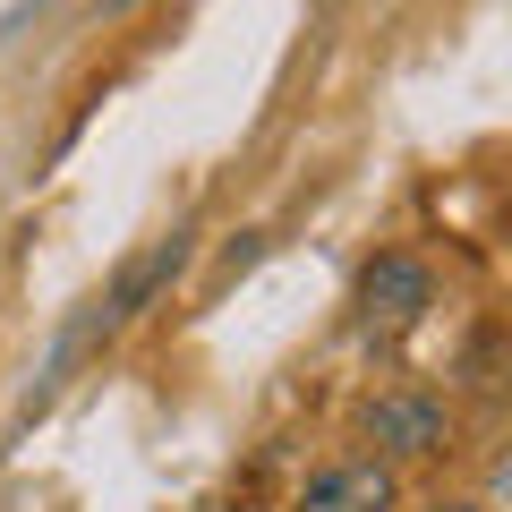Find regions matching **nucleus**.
<instances>
[{
  "label": "nucleus",
  "instance_id": "f03ea898",
  "mask_svg": "<svg viewBox=\"0 0 512 512\" xmlns=\"http://www.w3.org/2000/svg\"><path fill=\"white\" fill-rule=\"evenodd\" d=\"M359 436L376 444V461H436L453 453V402L444 393H427V384H393V393H376V402L359 410Z\"/></svg>",
  "mask_w": 512,
  "mask_h": 512
},
{
  "label": "nucleus",
  "instance_id": "20e7f679",
  "mask_svg": "<svg viewBox=\"0 0 512 512\" xmlns=\"http://www.w3.org/2000/svg\"><path fill=\"white\" fill-rule=\"evenodd\" d=\"M291 512H402V470L376 461V453L325 461V470L291 495Z\"/></svg>",
  "mask_w": 512,
  "mask_h": 512
},
{
  "label": "nucleus",
  "instance_id": "7ed1b4c3",
  "mask_svg": "<svg viewBox=\"0 0 512 512\" xmlns=\"http://www.w3.org/2000/svg\"><path fill=\"white\" fill-rule=\"evenodd\" d=\"M436 308V274L410 248H376L359 265V325H419Z\"/></svg>",
  "mask_w": 512,
  "mask_h": 512
},
{
  "label": "nucleus",
  "instance_id": "39448f33",
  "mask_svg": "<svg viewBox=\"0 0 512 512\" xmlns=\"http://www.w3.org/2000/svg\"><path fill=\"white\" fill-rule=\"evenodd\" d=\"M427 512H487V504H427Z\"/></svg>",
  "mask_w": 512,
  "mask_h": 512
},
{
  "label": "nucleus",
  "instance_id": "f257e3e1",
  "mask_svg": "<svg viewBox=\"0 0 512 512\" xmlns=\"http://www.w3.org/2000/svg\"><path fill=\"white\" fill-rule=\"evenodd\" d=\"M188 248H197V231H163L154 248H137V256H128L120 274H111V291H103V299H86V316H77V325L60 333V350H52V367H43V393H35V402H52V384L69 376V367L86 359L94 342H111V333H128L137 316L154 308V299L171 291V282H180Z\"/></svg>",
  "mask_w": 512,
  "mask_h": 512
}]
</instances>
